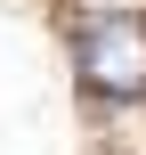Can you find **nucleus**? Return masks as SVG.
Masks as SVG:
<instances>
[{
	"mask_svg": "<svg viewBox=\"0 0 146 155\" xmlns=\"http://www.w3.org/2000/svg\"><path fill=\"white\" fill-rule=\"evenodd\" d=\"M73 74L89 98H138L146 90V16L106 8L73 33Z\"/></svg>",
	"mask_w": 146,
	"mask_h": 155,
	"instance_id": "f257e3e1",
	"label": "nucleus"
}]
</instances>
